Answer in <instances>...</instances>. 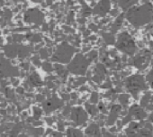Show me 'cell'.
Returning a JSON list of instances; mask_svg holds the SVG:
<instances>
[{
  "instance_id": "6da1fadb",
  "label": "cell",
  "mask_w": 153,
  "mask_h": 137,
  "mask_svg": "<svg viewBox=\"0 0 153 137\" xmlns=\"http://www.w3.org/2000/svg\"><path fill=\"white\" fill-rule=\"evenodd\" d=\"M126 19L134 26L140 27L153 22V6L147 3L139 7H132L126 12Z\"/></svg>"
},
{
  "instance_id": "7a4b0ae2",
  "label": "cell",
  "mask_w": 153,
  "mask_h": 137,
  "mask_svg": "<svg viewBox=\"0 0 153 137\" xmlns=\"http://www.w3.org/2000/svg\"><path fill=\"white\" fill-rule=\"evenodd\" d=\"M115 47L119 51L128 55H132L137 51V46L135 44V42L127 32L121 33L118 35L115 42Z\"/></svg>"
},
{
  "instance_id": "3957f363",
  "label": "cell",
  "mask_w": 153,
  "mask_h": 137,
  "mask_svg": "<svg viewBox=\"0 0 153 137\" xmlns=\"http://www.w3.org/2000/svg\"><path fill=\"white\" fill-rule=\"evenodd\" d=\"M75 49L68 43H62L59 45L53 54V60L66 63L70 61L72 55L74 54Z\"/></svg>"
},
{
  "instance_id": "277c9868",
  "label": "cell",
  "mask_w": 153,
  "mask_h": 137,
  "mask_svg": "<svg viewBox=\"0 0 153 137\" xmlns=\"http://www.w3.org/2000/svg\"><path fill=\"white\" fill-rule=\"evenodd\" d=\"M88 65V60L82 54H76L68 66V70L75 74H83Z\"/></svg>"
},
{
  "instance_id": "5b68a950",
  "label": "cell",
  "mask_w": 153,
  "mask_h": 137,
  "mask_svg": "<svg viewBox=\"0 0 153 137\" xmlns=\"http://www.w3.org/2000/svg\"><path fill=\"white\" fill-rule=\"evenodd\" d=\"M43 17V14L36 8L29 9L25 14V21L28 24H41Z\"/></svg>"
},
{
  "instance_id": "8992f818",
  "label": "cell",
  "mask_w": 153,
  "mask_h": 137,
  "mask_svg": "<svg viewBox=\"0 0 153 137\" xmlns=\"http://www.w3.org/2000/svg\"><path fill=\"white\" fill-rule=\"evenodd\" d=\"M110 10V0H101L94 9V14L99 16L106 15Z\"/></svg>"
},
{
  "instance_id": "52a82bcc",
  "label": "cell",
  "mask_w": 153,
  "mask_h": 137,
  "mask_svg": "<svg viewBox=\"0 0 153 137\" xmlns=\"http://www.w3.org/2000/svg\"><path fill=\"white\" fill-rule=\"evenodd\" d=\"M143 86H144L143 78L141 76H135V77L130 78L128 80V84H127V87L131 91L137 89H142Z\"/></svg>"
},
{
  "instance_id": "ba28073f",
  "label": "cell",
  "mask_w": 153,
  "mask_h": 137,
  "mask_svg": "<svg viewBox=\"0 0 153 137\" xmlns=\"http://www.w3.org/2000/svg\"><path fill=\"white\" fill-rule=\"evenodd\" d=\"M137 2H138V0H118V4L120 7H122L124 10H129Z\"/></svg>"
},
{
  "instance_id": "9c48e42d",
  "label": "cell",
  "mask_w": 153,
  "mask_h": 137,
  "mask_svg": "<svg viewBox=\"0 0 153 137\" xmlns=\"http://www.w3.org/2000/svg\"><path fill=\"white\" fill-rule=\"evenodd\" d=\"M4 51L7 56L15 57L16 55V52L18 51V48H17V46H16L14 44H9V45H7L6 47H4Z\"/></svg>"
},
{
  "instance_id": "30bf717a",
  "label": "cell",
  "mask_w": 153,
  "mask_h": 137,
  "mask_svg": "<svg viewBox=\"0 0 153 137\" xmlns=\"http://www.w3.org/2000/svg\"><path fill=\"white\" fill-rule=\"evenodd\" d=\"M12 39H13V42H21V41L24 39V36H23V35H21V34H14V35L12 36Z\"/></svg>"
},
{
  "instance_id": "8fae6325",
  "label": "cell",
  "mask_w": 153,
  "mask_h": 137,
  "mask_svg": "<svg viewBox=\"0 0 153 137\" xmlns=\"http://www.w3.org/2000/svg\"><path fill=\"white\" fill-rule=\"evenodd\" d=\"M32 42H40L41 41V35L40 34H33L32 35V38H29Z\"/></svg>"
},
{
  "instance_id": "7c38bea8",
  "label": "cell",
  "mask_w": 153,
  "mask_h": 137,
  "mask_svg": "<svg viewBox=\"0 0 153 137\" xmlns=\"http://www.w3.org/2000/svg\"><path fill=\"white\" fill-rule=\"evenodd\" d=\"M32 1H33V2H40L41 0H32Z\"/></svg>"
}]
</instances>
